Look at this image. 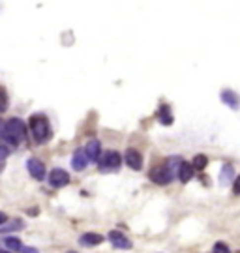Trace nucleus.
Segmentation results:
<instances>
[{"mask_svg": "<svg viewBox=\"0 0 240 253\" xmlns=\"http://www.w3.org/2000/svg\"><path fill=\"white\" fill-rule=\"evenodd\" d=\"M25 139H27V126L21 118H9L8 122H4L2 141H6V145L17 146Z\"/></svg>", "mask_w": 240, "mask_h": 253, "instance_id": "f257e3e1", "label": "nucleus"}, {"mask_svg": "<svg viewBox=\"0 0 240 253\" xmlns=\"http://www.w3.org/2000/svg\"><path fill=\"white\" fill-rule=\"evenodd\" d=\"M28 126H30L32 137L38 145H45L47 141L53 137V130H51V124L45 114H32Z\"/></svg>", "mask_w": 240, "mask_h": 253, "instance_id": "f03ea898", "label": "nucleus"}, {"mask_svg": "<svg viewBox=\"0 0 240 253\" xmlns=\"http://www.w3.org/2000/svg\"><path fill=\"white\" fill-rule=\"evenodd\" d=\"M120 165H122V158H120L119 152H115V150L105 152V154L100 156V159H98V169H100L102 173H113V171H119Z\"/></svg>", "mask_w": 240, "mask_h": 253, "instance_id": "7ed1b4c3", "label": "nucleus"}, {"mask_svg": "<svg viewBox=\"0 0 240 253\" xmlns=\"http://www.w3.org/2000/svg\"><path fill=\"white\" fill-rule=\"evenodd\" d=\"M148 178H150L154 184H158V186H167V184L173 182L175 173L167 167V163H161V165H158V167H154L148 173Z\"/></svg>", "mask_w": 240, "mask_h": 253, "instance_id": "20e7f679", "label": "nucleus"}, {"mask_svg": "<svg viewBox=\"0 0 240 253\" xmlns=\"http://www.w3.org/2000/svg\"><path fill=\"white\" fill-rule=\"evenodd\" d=\"M49 184L56 189H60V187H64L70 184V175H68V171L64 169H53L51 173H49Z\"/></svg>", "mask_w": 240, "mask_h": 253, "instance_id": "39448f33", "label": "nucleus"}, {"mask_svg": "<svg viewBox=\"0 0 240 253\" xmlns=\"http://www.w3.org/2000/svg\"><path fill=\"white\" fill-rule=\"evenodd\" d=\"M107 240H109L113 248H117V250H131V246H133L128 236L124 233H120V231H111V233L107 234Z\"/></svg>", "mask_w": 240, "mask_h": 253, "instance_id": "423d86ee", "label": "nucleus"}, {"mask_svg": "<svg viewBox=\"0 0 240 253\" xmlns=\"http://www.w3.org/2000/svg\"><path fill=\"white\" fill-rule=\"evenodd\" d=\"M27 169H28V175L36 180H43L45 178V165L40 161L38 158H30L27 161Z\"/></svg>", "mask_w": 240, "mask_h": 253, "instance_id": "0eeeda50", "label": "nucleus"}, {"mask_svg": "<svg viewBox=\"0 0 240 253\" xmlns=\"http://www.w3.org/2000/svg\"><path fill=\"white\" fill-rule=\"evenodd\" d=\"M220 98H222V102L225 103L229 109H233V111H239V109H240L239 94L235 92V90H231V88H225V90L220 94Z\"/></svg>", "mask_w": 240, "mask_h": 253, "instance_id": "6e6552de", "label": "nucleus"}, {"mask_svg": "<svg viewBox=\"0 0 240 253\" xmlns=\"http://www.w3.org/2000/svg\"><path fill=\"white\" fill-rule=\"evenodd\" d=\"M126 163H128L129 169H133V171H141L143 169V156H141V152L135 148H128L126 150Z\"/></svg>", "mask_w": 240, "mask_h": 253, "instance_id": "1a4fd4ad", "label": "nucleus"}, {"mask_svg": "<svg viewBox=\"0 0 240 253\" xmlns=\"http://www.w3.org/2000/svg\"><path fill=\"white\" fill-rule=\"evenodd\" d=\"M83 150L84 154H86V158H88V161H98L100 156H102V143L98 139L88 141V145Z\"/></svg>", "mask_w": 240, "mask_h": 253, "instance_id": "9d476101", "label": "nucleus"}, {"mask_svg": "<svg viewBox=\"0 0 240 253\" xmlns=\"http://www.w3.org/2000/svg\"><path fill=\"white\" fill-rule=\"evenodd\" d=\"M180 182H190L192 178H194V167H192V163H186V161H182L180 165H178V169H176V175H175Z\"/></svg>", "mask_w": 240, "mask_h": 253, "instance_id": "9b49d317", "label": "nucleus"}, {"mask_svg": "<svg viewBox=\"0 0 240 253\" xmlns=\"http://www.w3.org/2000/svg\"><path fill=\"white\" fill-rule=\"evenodd\" d=\"M105 238H103L102 234L98 233H84L81 238H79V244L84 246V248H94V246H100Z\"/></svg>", "mask_w": 240, "mask_h": 253, "instance_id": "f8f14e48", "label": "nucleus"}, {"mask_svg": "<svg viewBox=\"0 0 240 253\" xmlns=\"http://www.w3.org/2000/svg\"><path fill=\"white\" fill-rule=\"evenodd\" d=\"M88 163H90V161H88V158H86L84 150H83V148L75 150L74 158H72V167H74L75 171H84Z\"/></svg>", "mask_w": 240, "mask_h": 253, "instance_id": "ddd939ff", "label": "nucleus"}, {"mask_svg": "<svg viewBox=\"0 0 240 253\" xmlns=\"http://www.w3.org/2000/svg\"><path fill=\"white\" fill-rule=\"evenodd\" d=\"M23 246H25V244L21 242V238H17V236H11V234H6V238H4V248H6L8 252L19 253Z\"/></svg>", "mask_w": 240, "mask_h": 253, "instance_id": "4468645a", "label": "nucleus"}, {"mask_svg": "<svg viewBox=\"0 0 240 253\" xmlns=\"http://www.w3.org/2000/svg\"><path fill=\"white\" fill-rule=\"evenodd\" d=\"M233 178H235V169H233L231 163H225L222 167V175H220V184H222V186H227Z\"/></svg>", "mask_w": 240, "mask_h": 253, "instance_id": "2eb2a0df", "label": "nucleus"}, {"mask_svg": "<svg viewBox=\"0 0 240 253\" xmlns=\"http://www.w3.org/2000/svg\"><path fill=\"white\" fill-rule=\"evenodd\" d=\"M158 118L161 124H165V126H171L173 124V112L169 109V105H161L160 109H158Z\"/></svg>", "mask_w": 240, "mask_h": 253, "instance_id": "dca6fc26", "label": "nucleus"}, {"mask_svg": "<svg viewBox=\"0 0 240 253\" xmlns=\"http://www.w3.org/2000/svg\"><path fill=\"white\" fill-rule=\"evenodd\" d=\"M25 225L21 219H15V221H11V223H6V225H0V234L4 233H13V231H19V229H23Z\"/></svg>", "mask_w": 240, "mask_h": 253, "instance_id": "f3484780", "label": "nucleus"}, {"mask_svg": "<svg viewBox=\"0 0 240 253\" xmlns=\"http://www.w3.org/2000/svg\"><path fill=\"white\" fill-rule=\"evenodd\" d=\"M206 163H208V158L204 156V154H197L194 158V163H192V167L197 169V171H203L206 167Z\"/></svg>", "mask_w": 240, "mask_h": 253, "instance_id": "a211bd4d", "label": "nucleus"}, {"mask_svg": "<svg viewBox=\"0 0 240 253\" xmlns=\"http://www.w3.org/2000/svg\"><path fill=\"white\" fill-rule=\"evenodd\" d=\"M8 107H9L8 94H6V90H4V86H0V112L8 111Z\"/></svg>", "mask_w": 240, "mask_h": 253, "instance_id": "6ab92c4d", "label": "nucleus"}, {"mask_svg": "<svg viewBox=\"0 0 240 253\" xmlns=\"http://www.w3.org/2000/svg\"><path fill=\"white\" fill-rule=\"evenodd\" d=\"M8 156H9V148H8V145L0 141V171L4 169V163H6V159H8Z\"/></svg>", "mask_w": 240, "mask_h": 253, "instance_id": "aec40b11", "label": "nucleus"}, {"mask_svg": "<svg viewBox=\"0 0 240 253\" xmlns=\"http://www.w3.org/2000/svg\"><path fill=\"white\" fill-rule=\"evenodd\" d=\"M212 253H231V250H229V246H225L223 242H216Z\"/></svg>", "mask_w": 240, "mask_h": 253, "instance_id": "412c9836", "label": "nucleus"}, {"mask_svg": "<svg viewBox=\"0 0 240 253\" xmlns=\"http://www.w3.org/2000/svg\"><path fill=\"white\" fill-rule=\"evenodd\" d=\"M233 191L240 195V177H235V182H233Z\"/></svg>", "mask_w": 240, "mask_h": 253, "instance_id": "4be33fe9", "label": "nucleus"}, {"mask_svg": "<svg viewBox=\"0 0 240 253\" xmlns=\"http://www.w3.org/2000/svg\"><path fill=\"white\" fill-rule=\"evenodd\" d=\"M19 253H40V252H38L36 248H30V246H23Z\"/></svg>", "mask_w": 240, "mask_h": 253, "instance_id": "5701e85b", "label": "nucleus"}, {"mask_svg": "<svg viewBox=\"0 0 240 253\" xmlns=\"http://www.w3.org/2000/svg\"><path fill=\"white\" fill-rule=\"evenodd\" d=\"M6 221H8V216L4 212H0V225H6Z\"/></svg>", "mask_w": 240, "mask_h": 253, "instance_id": "b1692460", "label": "nucleus"}, {"mask_svg": "<svg viewBox=\"0 0 240 253\" xmlns=\"http://www.w3.org/2000/svg\"><path fill=\"white\" fill-rule=\"evenodd\" d=\"M2 133H4V120H0V141H2Z\"/></svg>", "mask_w": 240, "mask_h": 253, "instance_id": "393cba45", "label": "nucleus"}, {"mask_svg": "<svg viewBox=\"0 0 240 253\" xmlns=\"http://www.w3.org/2000/svg\"><path fill=\"white\" fill-rule=\"evenodd\" d=\"M0 253H11V252H8V250H0Z\"/></svg>", "mask_w": 240, "mask_h": 253, "instance_id": "a878e982", "label": "nucleus"}, {"mask_svg": "<svg viewBox=\"0 0 240 253\" xmlns=\"http://www.w3.org/2000/svg\"><path fill=\"white\" fill-rule=\"evenodd\" d=\"M68 253H75V252H68Z\"/></svg>", "mask_w": 240, "mask_h": 253, "instance_id": "bb28decb", "label": "nucleus"}]
</instances>
